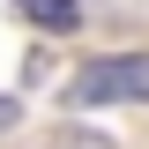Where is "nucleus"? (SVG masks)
<instances>
[{"instance_id":"nucleus-3","label":"nucleus","mask_w":149,"mask_h":149,"mask_svg":"<svg viewBox=\"0 0 149 149\" xmlns=\"http://www.w3.org/2000/svg\"><path fill=\"white\" fill-rule=\"evenodd\" d=\"M15 119H22V104H15V97H0V134L15 127Z\"/></svg>"},{"instance_id":"nucleus-2","label":"nucleus","mask_w":149,"mask_h":149,"mask_svg":"<svg viewBox=\"0 0 149 149\" xmlns=\"http://www.w3.org/2000/svg\"><path fill=\"white\" fill-rule=\"evenodd\" d=\"M15 8H22L30 22H45V30H74V22H82L74 0H15Z\"/></svg>"},{"instance_id":"nucleus-1","label":"nucleus","mask_w":149,"mask_h":149,"mask_svg":"<svg viewBox=\"0 0 149 149\" xmlns=\"http://www.w3.org/2000/svg\"><path fill=\"white\" fill-rule=\"evenodd\" d=\"M67 104L74 112H90V104H149V52H112V60L74 67Z\"/></svg>"}]
</instances>
